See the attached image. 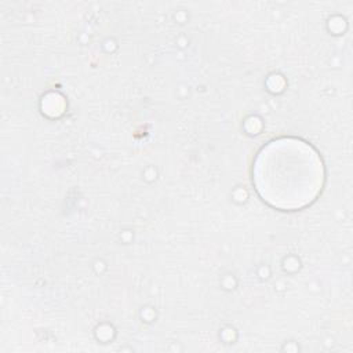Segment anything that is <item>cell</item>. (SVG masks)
<instances>
[{"mask_svg": "<svg viewBox=\"0 0 353 353\" xmlns=\"http://www.w3.org/2000/svg\"><path fill=\"white\" fill-rule=\"evenodd\" d=\"M258 194L279 210H299L316 200L324 185L317 150L298 138H280L263 146L254 163Z\"/></svg>", "mask_w": 353, "mask_h": 353, "instance_id": "6da1fadb", "label": "cell"}]
</instances>
